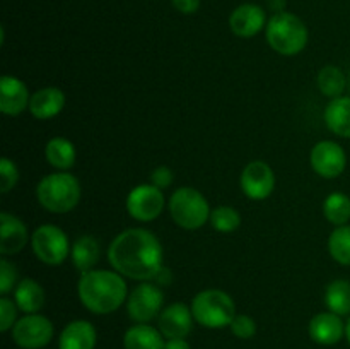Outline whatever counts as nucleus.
<instances>
[{
  "label": "nucleus",
  "instance_id": "f257e3e1",
  "mask_svg": "<svg viewBox=\"0 0 350 349\" xmlns=\"http://www.w3.org/2000/svg\"><path fill=\"white\" fill-rule=\"evenodd\" d=\"M108 260L123 277L150 281L163 269V246L149 229L129 228L111 242Z\"/></svg>",
  "mask_w": 350,
  "mask_h": 349
},
{
  "label": "nucleus",
  "instance_id": "f03ea898",
  "mask_svg": "<svg viewBox=\"0 0 350 349\" xmlns=\"http://www.w3.org/2000/svg\"><path fill=\"white\" fill-rule=\"evenodd\" d=\"M77 294L81 303L94 315L113 313L129 300V289L122 274L105 269L81 274Z\"/></svg>",
  "mask_w": 350,
  "mask_h": 349
},
{
  "label": "nucleus",
  "instance_id": "7ed1b4c3",
  "mask_svg": "<svg viewBox=\"0 0 350 349\" xmlns=\"http://www.w3.org/2000/svg\"><path fill=\"white\" fill-rule=\"evenodd\" d=\"M81 195V183L67 171L46 174L36 185V198L40 205L55 214L70 212L79 204Z\"/></svg>",
  "mask_w": 350,
  "mask_h": 349
},
{
  "label": "nucleus",
  "instance_id": "20e7f679",
  "mask_svg": "<svg viewBox=\"0 0 350 349\" xmlns=\"http://www.w3.org/2000/svg\"><path fill=\"white\" fill-rule=\"evenodd\" d=\"M265 36L273 51L284 57H294L306 48L310 33L301 17L286 10L270 17Z\"/></svg>",
  "mask_w": 350,
  "mask_h": 349
},
{
  "label": "nucleus",
  "instance_id": "39448f33",
  "mask_svg": "<svg viewBox=\"0 0 350 349\" xmlns=\"http://www.w3.org/2000/svg\"><path fill=\"white\" fill-rule=\"evenodd\" d=\"M195 322L207 328H224L236 317L234 300L222 289L200 291L191 301Z\"/></svg>",
  "mask_w": 350,
  "mask_h": 349
},
{
  "label": "nucleus",
  "instance_id": "423d86ee",
  "mask_svg": "<svg viewBox=\"0 0 350 349\" xmlns=\"http://www.w3.org/2000/svg\"><path fill=\"white\" fill-rule=\"evenodd\" d=\"M211 207L207 198L197 188L180 187L173 192L170 198V214L173 221L183 229L202 228L211 221Z\"/></svg>",
  "mask_w": 350,
  "mask_h": 349
},
{
  "label": "nucleus",
  "instance_id": "0eeeda50",
  "mask_svg": "<svg viewBox=\"0 0 350 349\" xmlns=\"http://www.w3.org/2000/svg\"><path fill=\"white\" fill-rule=\"evenodd\" d=\"M33 252L48 266H60L70 253V243L64 229L55 224H41L31 235Z\"/></svg>",
  "mask_w": 350,
  "mask_h": 349
},
{
  "label": "nucleus",
  "instance_id": "6e6552de",
  "mask_svg": "<svg viewBox=\"0 0 350 349\" xmlns=\"http://www.w3.org/2000/svg\"><path fill=\"white\" fill-rule=\"evenodd\" d=\"M164 294L157 284L146 283L135 286L126 300V311L135 324H149L163 311Z\"/></svg>",
  "mask_w": 350,
  "mask_h": 349
},
{
  "label": "nucleus",
  "instance_id": "1a4fd4ad",
  "mask_svg": "<svg viewBox=\"0 0 350 349\" xmlns=\"http://www.w3.org/2000/svg\"><path fill=\"white\" fill-rule=\"evenodd\" d=\"M12 339L21 349H41L53 339V324L40 313H27L12 327Z\"/></svg>",
  "mask_w": 350,
  "mask_h": 349
},
{
  "label": "nucleus",
  "instance_id": "9d476101",
  "mask_svg": "<svg viewBox=\"0 0 350 349\" xmlns=\"http://www.w3.org/2000/svg\"><path fill=\"white\" fill-rule=\"evenodd\" d=\"M166 198L161 188L154 187L152 183L137 185L130 190L126 197V211L133 219L142 222L154 221L164 211Z\"/></svg>",
  "mask_w": 350,
  "mask_h": 349
},
{
  "label": "nucleus",
  "instance_id": "9b49d317",
  "mask_svg": "<svg viewBox=\"0 0 350 349\" xmlns=\"http://www.w3.org/2000/svg\"><path fill=\"white\" fill-rule=\"evenodd\" d=\"M310 163L314 173L321 178L334 180L345 171L347 166V154L340 144L334 140H321L311 149Z\"/></svg>",
  "mask_w": 350,
  "mask_h": 349
},
{
  "label": "nucleus",
  "instance_id": "f8f14e48",
  "mask_svg": "<svg viewBox=\"0 0 350 349\" xmlns=\"http://www.w3.org/2000/svg\"><path fill=\"white\" fill-rule=\"evenodd\" d=\"M239 183L246 197L253 201H265L275 188V173L265 161L255 159L245 166Z\"/></svg>",
  "mask_w": 350,
  "mask_h": 349
},
{
  "label": "nucleus",
  "instance_id": "ddd939ff",
  "mask_svg": "<svg viewBox=\"0 0 350 349\" xmlns=\"http://www.w3.org/2000/svg\"><path fill=\"white\" fill-rule=\"evenodd\" d=\"M193 320L190 307L185 303H173L161 311L157 325L166 339H187L193 328Z\"/></svg>",
  "mask_w": 350,
  "mask_h": 349
},
{
  "label": "nucleus",
  "instance_id": "4468645a",
  "mask_svg": "<svg viewBox=\"0 0 350 349\" xmlns=\"http://www.w3.org/2000/svg\"><path fill=\"white\" fill-rule=\"evenodd\" d=\"M265 10L256 3H241L229 16V27L238 38H253L267 27Z\"/></svg>",
  "mask_w": 350,
  "mask_h": 349
},
{
  "label": "nucleus",
  "instance_id": "2eb2a0df",
  "mask_svg": "<svg viewBox=\"0 0 350 349\" xmlns=\"http://www.w3.org/2000/svg\"><path fill=\"white\" fill-rule=\"evenodd\" d=\"M308 332L317 344L334 346L345 335V324L342 322L340 315L334 311H321L311 318Z\"/></svg>",
  "mask_w": 350,
  "mask_h": 349
},
{
  "label": "nucleus",
  "instance_id": "dca6fc26",
  "mask_svg": "<svg viewBox=\"0 0 350 349\" xmlns=\"http://www.w3.org/2000/svg\"><path fill=\"white\" fill-rule=\"evenodd\" d=\"M29 99L31 94L27 86L21 79L14 75H3L0 81V112L3 115H21L24 109L29 108Z\"/></svg>",
  "mask_w": 350,
  "mask_h": 349
},
{
  "label": "nucleus",
  "instance_id": "f3484780",
  "mask_svg": "<svg viewBox=\"0 0 350 349\" xmlns=\"http://www.w3.org/2000/svg\"><path fill=\"white\" fill-rule=\"evenodd\" d=\"M27 243V228L19 218L2 212L0 214V253L14 255L19 253Z\"/></svg>",
  "mask_w": 350,
  "mask_h": 349
},
{
  "label": "nucleus",
  "instance_id": "a211bd4d",
  "mask_svg": "<svg viewBox=\"0 0 350 349\" xmlns=\"http://www.w3.org/2000/svg\"><path fill=\"white\" fill-rule=\"evenodd\" d=\"M98 334L91 322L74 320L67 324L58 339L60 349H94Z\"/></svg>",
  "mask_w": 350,
  "mask_h": 349
},
{
  "label": "nucleus",
  "instance_id": "6ab92c4d",
  "mask_svg": "<svg viewBox=\"0 0 350 349\" xmlns=\"http://www.w3.org/2000/svg\"><path fill=\"white\" fill-rule=\"evenodd\" d=\"M65 106V94L58 88L38 89L31 94L29 112L38 120H50L57 116Z\"/></svg>",
  "mask_w": 350,
  "mask_h": 349
},
{
  "label": "nucleus",
  "instance_id": "aec40b11",
  "mask_svg": "<svg viewBox=\"0 0 350 349\" xmlns=\"http://www.w3.org/2000/svg\"><path fill=\"white\" fill-rule=\"evenodd\" d=\"M323 118L335 135L350 139V96L332 99L325 108Z\"/></svg>",
  "mask_w": 350,
  "mask_h": 349
},
{
  "label": "nucleus",
  "instance_id": "412c9836",
  "mask_svg": "<svg viewBox=\"0 0 350 349\" xmlns=\"http://www.w3.org/2000/svg\"><path fill=\"white\" fill-rule=\"evenodd\" d=\"M164 335L159 328H154L147 324H135L123 335V348L125 349H164Z\"/></svg>",
  "mask_w": 350,
  "mask_h": 349
},
{
  "label": "nucleus",
  "instance_id": "4be33fe9",
  "mask_svg": "<svg viewBox=\"0 0 350 349\" xmlns=\"http://www.w3.org/2000/svg\"><path fill=\"white\" fill-rule=\"evenodd\" d=\"M99 255H101V248H99L98 240L92 238V236H79V238L72 243V263H74L75 269L81 270V274L94 269V266L99 260Z\"/></svg>",
  "mask_w": 350,
  "mask_h": 349
},
{
  "label": "nucleus",
  "instance_id": "5701e85b",
  "mask_svg": "<svg viewBox=\"0 0 350 349\" xmlns=\"http://www.w3.org/2000/svg\"><path fill=\"white\" fill-rule=\"evenodd\" d=\"M14 301L24 313H38L44 305V289L34 279H23L14 289Z\"/></svg>",
  "mask_w": 350,
  "mask_h": 349
},
{
  "label": "nucleus",
  "instance_id": "b1692460",
  "mask_svg": "<svg viewBox=\"0 0 350 349\" xmlns=\"http://www.w3.org/2000/svg\"><path fill=\"white\" fill-rule=\"evenodd\" d=\"M44 156L55 170L67 171L75 164L77 151H75L74 144L65 137H53L48 140L46 147H44Z\"/></svg>",
  "mask_w": 350,
  "mask_h": 349
},
{
  "label": "nucleus",
  "instance_id": "393cba45",
  "mask_svg": "<svg viewBox=\"0 0 350 349\" xmlns=\"http://www.w3.org/2000/svg\"><path fill=\"white\" fill-rule=\"evenodd\" d=\"M317 82L321 94L332 99L344 96L345 88H347V77H345V74L342 72V68L335 67V65H325V67L318 72Z\"/></svg>",
  "mask_w": 350,
  "mask_h": 349
},
{
  "label": "nucleus",
  "instance_id": "a878e982",
  "mask_svg": "<svg viewBox=\"0 0 350 349\" xmlns=\"http://www.w3.org/2000/svg\"><path fill=\"white\" fill-rule=\"evenodd\" d=\"M325 305L328 311H334L340 317L350 315V281L335 279L328 284L325 291Z\"/></svg>",
  "mask_w": 350,
  "mask_h": 349
},
{
  "label": "nucleus",
  "instance_id": "bb28decb",
  "mask_svg": "<svg viewBox=\"0 0 350 349\" xmlns=\"http://www.w3.org/2000/svg\"><path fill=\"white\" fill-rule=\"evenodd\" d=\"M323 216L335 226H344L350 221V197L342 192H334L323 202Z\"/></svg>",
  "mask_w": 350,
  "mask_h": 349
},
{
  "label": "nucleus",
  "instance_id": "cd10ccee",
  "mask_svg": "<svg viewBox=\"0 0 350 349\" xmlns=\"http://www.w3.org/2000/svg\"><path fill=\"white\" fill-rule=\"evenodd\" d=\"M328 252L335 262L350 267V224L337 226L330 233Z\"/></svg>",
  "mask_w": 350,
  "mask_h": 349
},
{
  "label": "nucleus",
  "instance_id": "c85d7f7f",
  "mask_svg": "<svg viewBox=\"0 0 350 349\" xmlns=\"http://www.w3.org/2000/svg\"><path fill=\"white\" fill-rule=\"evenodd\" d=\"M211 224L219 233H232L241 226V214L234 207L219 205L211 212Z\"/></svg>",
  "mask_w": 350,
  "mask_h": 349
},
{
  "label": "nucleus",
  "instance_id": "c756f323",
  "mask_svg": "<svg viewBox=\"0 0 350 349\" xmlns=\"http://www.w3.org/2000/svg\"><path fill=\"white\" fill-rule=\"evenodd\" d=\"M17 181H19V170L16 163L9 157H2L0 159V192L7 194L16 187Z\"/></svg>",
  "mask_w": 350,
  "mask_h": 349
},
{
  "label": "nucleus",
  "instance_id": "7c9ffc66",
  "mask_svg": "<svg viewBox=\"0 0 350 349\" xmlns=\"http://www.w3.org/2000/svg\"><path fill=\"white\" fill-rule=\"evenodd\" d=\"M17 270L14 263H10L7 259L0 260V294L5 296L7 293L16 289L17 286Z\"/></svg>",
  "mask_w": 350,
  "mask_h": 349
},
{
  "label": "nucleus",
  "instance_id": "2f4dec72",
  "mask_svg": "<svg viewBox=\"0 0 350 349\" xmlns=\"http://www.w3.org/2000/svg\"><path fill=\"white\" fill-rule=\"evenodd\" d=\"M229 327L238 339H252L256 334V322L250 315H236Z\"/></svg>",
  "mask_w": 350,
  "mask_h": 349
},
{
  "label": "nucleus",
  "instance_id": "473e14b6",
  "mask_svg": "<svg viewBox=\"0 0 350 349\" xmlns=\"http://www.w3.org/2000/svg\"><path fill=\"white\" fill-rule=\"evenodd\" d=\"M17 305L9 298H0V331L7 332L12 328L17 322Z\"/></svg>",
  "mask_w": 350,
  "mask_h": 349
},
{
  "label": "nucleus",
  "instance_id": "72a5a7b5",
  "mask_svg": "<svg viewBox=\"0 0 350 349\" xmlns=\"http://www.w3.org/2000/svg\"><path fill=\"white\" fill-rule=\"evenodd\" d=\"M174 174L173 171L167 166H157L156 170H152V173L149 174V183H152L154 187L161 188V190H166L173 185Z\"/></svg>",
  "mask_w": 350,
  "mask_h": 349
},
{
  "label": "nucleus",
  "instance_id": "f704fd0d",
  "mask_svg": "<svg viewBox=\"0 0 350 349\" xmlns=\"http://www.w3.org/2000/svg\"><path fill=\"white\" fill-rule=\"evenodd\" d=\"M174 9L181 14H195L200 9L202 0H171Z\"/></svg>",
  "mask_w": 350,
  "mask_h": 349
},
{
  "label": "nucleus",
  "instance_id": "c9c22d12",
  "mask_svg": "<svg viewBox=\"0 0 350 349\" xmlns=\"http://www.w3.org/2000/svg\"><path fill=\"white\" fill-rule=\"evenodd\" d=\"M154 281H156L157 284H161V286H167V284H171V281H173V274H171V270L167 269V267L163 266V269L156 274Z\"/></svg>",
  "mask_w": 350,
  "mask_h": 349
},
{
  "label": "nucleus",
  "instance_id": "e433bc0d",
  "mask_svg": "<svg viewBox=\"0 0 350 349\" xmlns=\"http://www.w3.org/2000/svg\"><path fill=\"white\" fill-rule=\"evenodd\" d=\"M164 349H191L187 339H167Z\"/></svg>",
  "mask_w": 350,
  "mask_h": 349
},
{
  "label": "nucleus",
  "instance_id": "4c0bfd02",
  "mask_svg": "<svg viewBox=\"0 0 350 349\" xmlns=\"http://www.w3.org/2000/svg\"><path fill=\"white\" fill-rule=\"evenodd\" d=\"M267 7H269L273 14L286 12L287 0H267Z\"/></svg>",
  "mask_w": 350,
  "mask_h": 349
},
{
  "label": "nucleus",
  "instance_id": "58836bf2",
  "mask_svg": "<svg viewBox=\"0 0 350 349\" xmlns=\"http://www.w3.org/2000/svg\"><path fill=\"white\" fill-rule=\"evenodd\" d=\"M345 337H347V341H349V344H350V317H349L347 324H345Z\"/></svg>",
  "mask_w": 350,
  "mask_h": 349
},
{
  "label": "nucleus",
  "instance_id": "ea45409f",
  "mask_svg": "<svg viewBox=\"0 0 350 349\" xmlns=\"http://www.w3.org/2000/svg\"><path fill=\"white\" fill-rule=\"evenodd\" d=\"M349 81H350V79H349Z\"/></svg>",
  "mask_w": 350,
  "mask_h": 349
}]
</instances>
